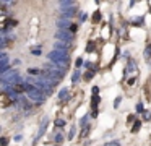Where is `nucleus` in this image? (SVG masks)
I'll return each mask as SVG.
<instances>
[{"mask_svg":"<svg viewBox=\"0 0 151 146\" xmlns=\"http://www.w3.org/2000/svg\"><path fill=\"white\" fill-rule=\"evenodd\" d=\"M99 18H101V13L96 12L94 15H93V21H94V23H96V21H99Z\"/></svg>","mask_w":151,"mask_h":146,"instance_id":"15","label":"nucleus"},{"mask_svg":"<svg viewBox=\"0 0 151 146\" xmlns=\"http://www.w3.org/2000/svg\"><path fill=\"white\" fill-rule=\"evenodd\" d=\"M73 136H75V127H72V130H70V135H68V140H72Z\"/></svg>","mask_w":151,"mask_h":146,"instance_id":"18","label":"nucleus"},{"mask_svg":"<svg viewBox=\"0 0 151 146\" xmlns=\"http://www.w3.org/2000/svg\"><path fill=\"white\" fill-rule=\"evenodd\" d=\"M75 65H76V68H78V67H81V65H83V58H76Z\"/></svg>","mask_w":151,"mask_h":146,"instance_id":"17","label":"nucleus"},{"mask_svg":"<svg viewBox=\"0 0 151 146\" xmlns=\"http://www.w3.org/2000/svg\"><path fill=\"white\" fill-rule=\"evenodd\" d=\"M104 146H119V143L117 141H112V143H107V145H104Z\"/></svg>","mask_w":151,"mask_h":146,"instance_id":"22","label":"nucleus"},{"mask_svg":"<svg viewBox=\"0 0 151 146\" xmlns=\"http://www.w3.org/2000/svg\"><path fill=\"white\" fill-rule=\"evenodd\" d=\"M8 57H7V54H5V52H4V54H2V57H0V65H2V68H4V67H8Z\"/></svg>","mask_w":151,"mask_h":146,"instance_id":"9","label":"nucleus"},{"mask_svg":"<svg viewBox=\"0 0 151 146\" xmlns=\"http://www.w3.org/2000/svg\"><path fill=\"white\" fill-rule=\"evenodd\" d=\"M47 122H49V119L42 120V123H41V130H39V133H37V138H41V136L44 135V132H46V128H47Z\"/></svg>","mask_w":151,"mask_h":146,"instance_id":"8","label":"nucleus"},{"mask_svg":"<svg viewBox=\"0 0 151 146\" xmlns=\"http://www.w3.org/2000/svg\"><path fill=\"white\" fill-rule=\"evenodd\" d=\"M47 58H49L52 63H63V62H68V54L54 49V50H50L49 54H47Z\"/></svg>","mask_w":151,"mask_h":146,"instance_id":"1","label":"nucleus"},{"mask_svg":"<svg viewBox=\"0 0 151 146\" xmlns=\"http://www.w3.org/2000/svg\"><path fill=\"white\" fill-rule=\"evenodd\" d=\"M62 140H63V136H62V135H57V136H55V141H57V143H60Z\"/></svg>","mask_w":151,"mask_h":146,"instance_id":"21","label":"nucleus"},{"mask_svg":"<svg viewBox=\"0 0 151 146\" xmlns=\"http://www.w3.org/2000/svg\"><path fill=\"white\" fill-rule=\"evenodd\" d=\"M28 73H29L31 76H37V75H39V73H42V71L36 70V68H29V70H28ZM39 76H41V75H39Z\"/></svg>","mask_w":151,"mask_h":146,"instance_id":"12","label":"nucleus"},{"mask_svg":"<svg viewBox=\"0 0 151 146\" xmlns=\"http://www.w3.org/2000/svg\"><path fill=\"white\" fill-rule=\"evenodd\" d=\"M78 78H80V71L76 70L75 73H73V76H72V81H73V83H76V81H78Z\"/></svg>","mask_w":151,"mask_h":146,"instance_id":"14","label":"nucleus"},{"mask_svg":"<svg viewBox=\"0 0 151 146\" xmlns=\"http://www.w3.org/2000/svg\"><path fill=\"white\" fill-rule=\"evenodd\" d=\"M60 6H62V8H67V6H75V2H70V0H63V2H60Z\"/></svg>","mask_w":151,"mask_h":146,"instance_id":"10","label":"nucleus"},{"mask_svg":"<svg viewBox=\"0 0 151 146\" xmlns=\"http://www.w3.org/2000/svg\"><path fill=\"white\" fill-rule=\"evenodd\" d=\"M54 47H55V50H60V52H67V47H68V42H60V41H57Z\"/></svg>","mask_w":151,"mask_h":146,"instance_id":"7","label":"nucleus"},{"mask_svg":"<svg viewBox=\"0 0 151 146\" xmlns=\"http://www.w3.org/2000/svg\"><path fill=\"white\" fill-rule=\"evenodd\" d=\"M67 96H68V91H67V89H62V91L59 93V99H60V101H65Z\"/></svg>","mask_w":151,"mask_h":146,"instance_id":"11","label":"nucleus"},{"mask_svg":"<svg viewBox=\"0 0 151 146\" xmlns=\"http://www.w3.org/2000/svg\"><path fill=\"white\" fill-rule=\"evenodd\" d=\"M120 99H122V97H117V99L114 101V107H117L119 104H120Z\"/></svg>","mask_w":151,"mask_h":146,"instance_id":"20","label":"nucleus"},{"mask_svg":"<svg viewBox=\"0 0 151 146\" xmlns=\"http://www.w3.org/2000/svg\"><path fill=\"white\" fill-rule=\"evenodd\" d=\"M28 96H29V99H33L34 102H44V93L39 91L36 86H29V89H28Z\"/></svg>","mask_w":151,"mask_h":146,"instance_id":"3","label":"nucleus"},{"mask_svg":"<svg viewBox=\"0 0 151 146\" xmlns=\"http://www.w3.org/2000/svg\"><path fill=\"white\" fill-rule=\"evenodd\" d=\"M7 143H8V140H7V138L2 140V146H7Z\"/></svg>","mask_w":151,"mask_h":146,"instance_id":"25","label":"nucleus"},{"mask_svg":"<svg viewBox=\"0 0 151 146\" xmlns=\"http://www.w3.org/2000/svg\"><path fill=\"white\" fill-rule=\"evenodd\" d=\"M55 125H57V127H63V125H65V120L57 119V120H55Z\"/></svg>","mask_w":151,"mask_h":146,"instance_id":"16","label":"nucleus"},{"mask_svg":"<svg viewBox=\"0 0 151 146\" xmlns=\"http://www.w3.org/2000/svg\"><path fill=\"white\" fill-rule=\"evenodd\" d=\"M60 13H62V16H67V18H70V16H73L76 13V8L75 6H67V8H60Z\"/></svg>","mask_w":151,"mask_h":146,"instance_id":"5","label":"nucleus"},{"mask_svg":"<svg viewBox=\"0 0 151 146\" xmlns=\"http://www.w3.org/2000/svg\"><path fill=\"white\" fill-rule=\"evenodd\" d=\"M140 125H141L140 122H137V123H135V127H133V130H135V132H137V130H138V127H140Z\"/></svg>","mask_w":151,"mask_h":146,"instance_id":"24","label":"nucleus"},{"mask_svg":"<svg viewBox=\"0 0 151 146\" xmlns=\"http://www.w3.org/2000/svg\"><path fill=\"white\" fill-rule=\"evenodd\" d=\"M145 57L146 58L151 57V45H146V49H145Z\"/></svg>","mask_w":151,"mask_h":146,"instance_id":"13","label":"nucleus"},{"mask_svg":"<svg viewBox=\"0 0 151 146\" xmlns=\"http://www.w3.org/2000/svg\"><path fill=\"white\" fill-rule=\"evenodd\" d=\"M2 81L4 83H8V84H15V83H21V76H20V73L18 71H8V73H5V75H2Z\"/></svg>","mask_w":151,"mask_h":146,"instance_id":"2","label":"nucleus"},{"mask_svg":"<svg viewBox=\"0 0 151 146\" xmlns=\"http://www.w3.org/2000/svg\"><path fill=\"white\" fill-rule=\"evenodd\" d=\"M55 37L57 41H63V42H70L73 39V34L70 31H67V29H59V31L55 32Z\"/></svg>","mask_w":151,"mask_h":146,"instance_id":"4","label":"nucleus"},{"mask_svg":"<svg viewBox=\"0 0 151 146\" xmlns=\"http://www.w3.org/2000/svg\"><path fill=\"white\" fill-rule=\"evenodd\" d=\"M86 50H88V52H93V50H94V44H91V42H89L88 47H86Z\"/></svg>","mask_w":151,"mask_h":146,"instance_id":"19","label":"nucleus"},{"mask_svg":"<svg viewBox=\"0 0 151 146\" xmlns=\"http://www.w3.org/2000/svg\"><path fill=\"white\" fill-rule=\"evenodd\" d=\"M57 26H59V29H67V31H68V28H72V23H70V19H59V21H57Z\"/></svg>","mask_w":151,"mask_h":146,"instance_id":"6","label":"nucleus"},{"mask_svg":"<svg viewBox=\"0 0 151 146\" xmlns=\"http://www.w3.org/2000/svg\"><path fill=\"white\" fill-rule=\"evenodd\" d=\"M33 54H34V55H39V54H41V49H34Z\"/></svg>","mask_w":151,"mask_h":146,"instance_id":"23","label":"nucleus"}]
</instances>
